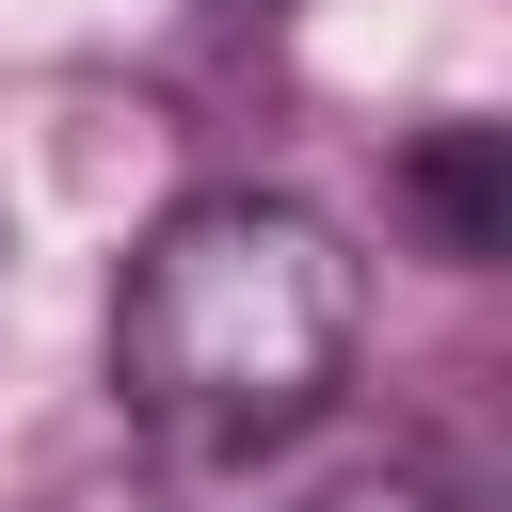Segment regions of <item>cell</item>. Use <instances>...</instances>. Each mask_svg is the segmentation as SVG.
<instances>
[{"label":"cell","instance_id":"6da1fadb","mask_svg":"<svg viewBox=\"0 0 512 512\" xmlns=\"http://www.w3.org/2000/svg\"><path fill=\"white\" fill-rule=\"evenodd\" d=\"M368 272L288 192H192L112 272V400L176 464H256L352 400Z\"/></svg>","mask_w":512,"mask_h":512},{"label":"cell","instance_id":"7a4b0ae2","mask_svg":"<svg viewBox=\"0 0 512 512\" xmlns=\"http://www.w3.org/2000/svg\"><path fill=\"white\" fill-rule=\"evenodd\" d=\"M400 192H416V224H432V256H496L512 240V160H496V128H432L416 160H400Z\"/></svg>","mask_w":512,"mask_h":512},{"label":"cell","instance_id":"3957f363","mask_svg":"<svg viewBox=\"0 0 512 512\" xmlns=\"http://www.w3.org/2000/svg\"><path fill=\"white\" fill-rule=\"evenodd\" d=\"M320 512H448V496H432V480H336Z\"/></svg>","mask_w":512,"mask_h":512},{"label":"cell","instance_id":"277c9868","mask_svg":"<svg viewBox=\"0 0 512 512\" xmlns=\"http://www.w3.org/2000/svg\"><path fill=\"white\" fill-rule=\"evenodd\" d=\"M64 512H176L160 480H96V496H64Z\"/></svg>","mask_w":512,"mask_h":512}]
</instances>
